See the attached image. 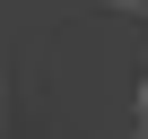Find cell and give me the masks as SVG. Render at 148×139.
Listing matches in <instances>:
<instances>
[{
  "mask_svg": "<svg viewBox=\"0 0 148 139\" xmlns=\"http://www.w3.org/2000/svg\"><path fill=\"white\" fill-rule=\"evenodd\" d=\"M113 9H139V18H148V0H113Z\"/></svg>",
  "mask_w": 148,
  "mask_h": 139,
  "instance_id": "cell-1",
  "label": "cell"
}]
</instances>
